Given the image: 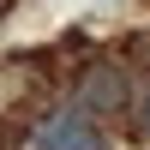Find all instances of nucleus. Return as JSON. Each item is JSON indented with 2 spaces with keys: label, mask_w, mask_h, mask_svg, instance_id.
<instances>
[{
  "label": "nucleus",
  "mask_w": 150,
  "mask_h": 150,
  "mask_svg": "<svg viewBox=\"0 0 150 150\" xmlns=\"http://www.w3.org/2000/svg\"><path fill=\"white\" fill-rule=\"evenodd\" d=\"M36 150H102V132L84 108H54L36 120Z\"/></svg>",
  "instance_id": "nucleus-1"
},
{
  "label": "nucleus",
  "mask_w": 150,
  "mask_h": 150,
  "mask_svg": "<svg viewBox=\"0 0 150 150\" xmlns=\"http://www.w3.org/2000/svg\"><path fill=\"white\" fill-rule=\"evenodd\" d=\"M126 96H132L126 72L108 66V60H102V66H90V72L78 78V108H84L90 120H96V114H120V108H126Z\"/></svg>",
  "instance_id": "nucleus-2"
},
{
  "label": "nucleus",
  "mask_w": 150,
  "mask_h": 150,
  "mask_svg": "<svg viewBox=\"0 0 150 150\" xmlns=\"http://www.w3.org/2000/svg\"><path fill=\"white\" fill-rule=\"evenodd\" d=\"M132 120H138V132H150V96L138 102V114H132Z\"/></svg>",
  "instance_id": "nucleus-3"
}]
</instances>
